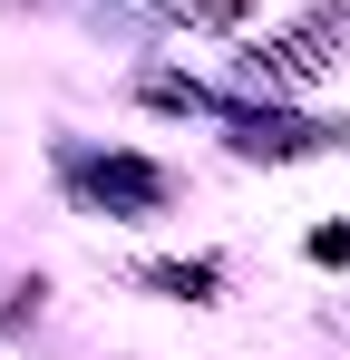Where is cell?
<instances>
[{
	"label": "cell",
	"instance_id": "1",
	"mask_svg": "<svg viewBox=\"0 0 350 360\" xmlns=\"http://www.w3.org/2000/svg\"><path fill=\"white\" fill-rule=\"evenodd\" d=\"M321 263H350V234H341V224H331V234H321Z\"/></svg>",
	"mask_w": 350,
	"mask_h": 360
}]
</instances>
